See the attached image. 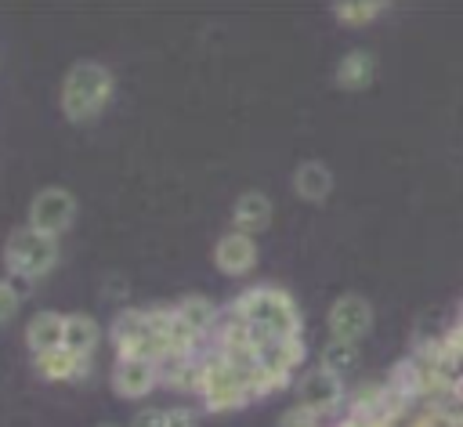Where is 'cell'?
Masks as SVG:
<instances>
[{"mask_svg": "<svg viewBox=\"0 0 463 427\" xmlns=\"http://www.w3.org/2000/svg\"><path fill=\"white\" fill-rule=\"evenodd\" d=\"M228 315L250 340H300V311L286 289L257 286L232 300Z\"/></svg>", "mask_w": 463, "mask_h": 427, "instance_id": "obj_1", "label": "cell"}, {"mask_svg": "<svg viewBox=\"0 0 463 427\" xmlns=\"http://www.w3.org/2000/svg\"><path fill=\"white\" fill-rule=\"evenodd\" d=\"M116 94V76L109 65L101 62H72V69L61 76V90H58V105L65 112L69 123H90L98 119L109 101Z\"/></svg>", "mask_w": 463, "mask_h": 427, "instance_id": "obj_2", "label": "cell"}, {"mask_svg": "<svg viewBox=\"0 0 463 427\" xmlns=\"http://www.w3.org/2000/svg\"><path fill=\"white\" fill-rule=\"evenodd\" d=\"M58 253H61L58 239L40 235L29 224L14 228L4 242V264H7L11 279H22V282H36V279L51 275L54 264H58Z\"/></svg>", "mask_w": 463, "mask_h": 427, "instance_id": "obj_3", "label": "cell"}, {"mask_svg": "<svg viewBox=\"0 0 463 427\" xmlns=\"http://www.w3.org/2000/svg\"><path fill=\"white\" fill-rule=\"evenodd\" d=\"M76 221V195L61 185H51V188H40L33 199H29V214H25V224L40 235H65Z\"/></svg>", "mask_w": 463, "mask_h": 427, "instance_id": "obj_4", "label": "cell"}, {"mask_svg": "<svg viewBox=\"0 0 463 427\" xmlns=\"http://www.w3.org/2000/svg\"><path fill=\"white\" fill-rule=\"evenodd\" d=\"M329 340H344V344H358L369 329H373V304L358 293H344L333 300L329 315Z\"/></svg>", "mask_w": 463, "mask_h": 427, "instance_id": "obj_5", "label": "cell"}, {"mask_svg": "<svg viewBox=\"0 0 463 427\" xmlns=\"http://www.w3.org/2000/svg\"><path fill=\"white\" fill-rule=\"evenodd\" d=\"M344 402V380L326 373V369H311L297 380V409L311 413V416H326Z\"/></svg>", "mask_w": 463, "mask_h": 427, "instance_id": "obj_6", "label": "cell"}, {"mask_svg": "<svg viewBox=\"0 0 463 427\" xmlns=\"http://www.w3.org/2000/svg\"><path fill=\"white\" fill-rule=\"evenodd\" d=\"M159 362L145 358V355H116L112 365V387L119 398H145L156 384H159Z\"/></svg>", "mask_w": 463, "mask_h": 427, "instance_id": "obj_7", "label": "cell"}, {"mask_svg": "<svg viewBox=\"0 0 463 427\" xmlns=\"http://www.w3.org/2000/svg\"><path fill=\"white\" fill-rule=\"evenodd\" d=\"M25 347L33 351V358L58 355L65 347V315L61 311H36L25 322Z\"/></svg>", "mask_w": 463, "mask_h": 427, "instance_id": "obj_8", "label": "cell"}, {"mask_svg": "<svg viewBox=\"0 0 463 427\" xmlns=\"http://www.w3.org/2000/svg\"><path fill=\"white\" fill-rule=\"evenodd\" d=\"M213 264L224 275H232V279L253 271V264H257V242H253V235H242V232L221 235L217 246H213Z\"/></svg>", "mask_w": 463, "mask_h": 427, "instance_id": "obj_9", "label": "cell"}, {"mask_svg": "<svg viewBox=\"0 0 463 427\" xmlns=\"http://www.w3.org/2000/svg\"><path fill=\"white\" fill-rule=\"evenodd\" d=\"M271 199L264 195V192H257V188H250V192H242L239 199H235V206H232V232H242V235H257V232H264L268 224H271Z\"/></svg>", "mask_w": 463, "mask_h": 427, "instance_id": "obj_10", "label": "cell"}, {"mask_svg": "<svg viewBox=\"0 0 463 427\" xmlns=\"http://www.w3.org/2000/svg\"><path fill=\"white\" fill-rule=\"evenodd\" d=\"M98 340H101V326H98L94 315H87V311H72V315H65V347H61V351H69L72 358L90 362Z\"/></svg>", "mask_w": 463, "mask_h": 427, "instance_id": "obj_11", "label": "cell"}, {"mask_svg": "<svg viewBox=\"0 0 463 427\" xmlns=\"http://www.w3.org/2000/svg\"><path fill=\"white\" fill-rule=\"evenodd\" d=\"M293 192L304 203H326L329 192H333V170L326 163H318V159H304L293 170Z\"/></svg>", "mask_w": 463, "mask_h": 427, "instance_id": "obj_12", "label": "cell"}, {"mask_svg": "<svg viewBox=\"0 0 463 427\" xmlns=\"http://www.w3.org/2000/svg\"><path fill=\"white\" fill-rule=\"evenodd\" d=\"M373 72H376V58L369 51H347L344 62L336 65L333 80L344 87V90H362L373 83Z\"/></svg>", "mask_w": 463, "mask_h": 427, "instance_id": "obj_13", "label": "cell"}, {"mask_svg": "<svg viewBox=\"0 0 463 427\" xmlns=\"http://www.w3.org/2000/svg\"><path fill=\"white\" fill-rule=\"evenodd\" d=\"M130 427H199V413L188 405H170V409H141Z\"/></svg>", "mask_w": 463, "mask_h": 427, "instance_id": "obj_14", "label": "cell"}, {"mask_svg": "<svg viewBox=\"0 0 463 427\" xmlns=\"http://www.w3.org/2000/svg\"><path fill=\"white\" fill-rule=\"evenodd\" d=\"M318 369H326V373H333V376H347V373H354L358 369V344H344V340H329L326 347H322V362H318Z\"/></svg>", "mask_w": 463, "mask_h": 427, "instance_id": "obj_15", "label": "cell"}, {"mask_svg": "<svg viewBox=\"0 0 463 427\" xmlns=\"http://www.w3.org/2000/svg\"><path fill=\"white\" fill-rule=\"evenodd\" d=\"M380 11H383L380 0H369V4H336L333 7V18L336 22H347V25H362V22H373Z\"/></svg>", "mask_w": 463, "mask_h": 427, "instance_id": "obj_16", "label": "cell"}, {"mask_svg": "<svg viewBox=\"0 0 463 427\" xmlns=\"http://www.w3.org/2000/svg\"><path fill=\"white\" fill-rule=\"evenodd\" d=\"M22 308V293L14 279H0V326H7Z\"/></svg>", "mask_w": 463, "mask_h": 427, "instance_id": "obj_17", "label": "cell"}, {"mask_svg": "<svg viewBox=\"0 0 463 427\" xmlns=\"http://www.w3.org/2000/svg\"><path fill=\"white\" fill-rule=\"evenodd\" d=\"M318 423V416H311V413H304V409H289L282 420H279V427H315Z\"/></svg>", "mask_w": 463, "mask_h": 427, "instance_id": "obj_18", "label": "cell"}, {"mask_svg": "<svg viewBox=\"0 0 463 427\" xmlns=\"http://www.w3.org/2000/svg\"><path fill=\"white\" fill-rule=\"evenodd\" d=\"M101 427H116V423H101Z\"/></svg>", "mask_w": 463, "mask_h": 427, "instance_id": "obj_19", "label": "cell"}]
</instances>
